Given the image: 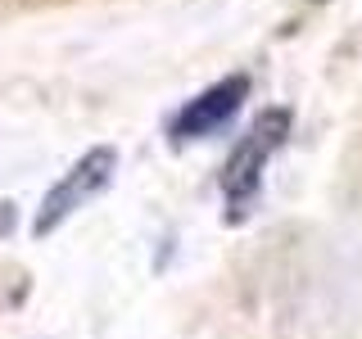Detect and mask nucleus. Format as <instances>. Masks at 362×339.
I'll return each instance as SVG.
<instances>
[{
  "instance_id": "2",
  "label": "nucleus",
  "mask_w": 362,
  "mask_h": 339,
  "mask_svg": "<svg viewBox=\"0 0 362 339\" xmlns=\"http://www.w3.org/2000/svg\"><path fill=\"white\" fill-rule=\"evenodd\" d=\"M113 172H118V154L109 150V145H100V150H90L82 154L68 172L54 181L50 190H45V199H41V213H37V222H32V231L37 235H50V231H59V226L73 218L82 203H90L100 195V190L113 181Z\"/></svg>"
},
{
  "instance_id": "1",
  "label": "nucleus",
  "mask_w": 362,
  "mask_h": 339,
  "mask_svg": "<svg viewBox=\"0 0 362 339\" xmlns=\"http://www.w3.org/2000/svg\"><path fill=\"white\" fill-rule=\"evenodd\" d=\"M286 131H290V113L267 109L263 118L240 136V145L231 150V158H226V167H222V199H226V218L231 222L249 218L258 190H263V167H267V158L281 150Z\"/></svg>"
},
{
  "instance_id": "3",
  "label": "nucleus",
  "mask_w": 362,
  "mask_h": 339,
  "mask_svg": "<svg viewBox=\"0 0 362 339\" xmlns=\"http://www.w3.org/2000/svg\"><path fill=\"white\" fill-rule=\"evenodd\" d=\"M245 95H249V77L245 73L226 77V82H213L209 90H199V95L173 118V141H199V136L222 131L226 122L240 113Z\"/></svg>"
}]
</instances>
